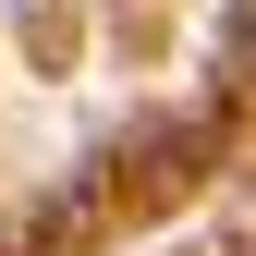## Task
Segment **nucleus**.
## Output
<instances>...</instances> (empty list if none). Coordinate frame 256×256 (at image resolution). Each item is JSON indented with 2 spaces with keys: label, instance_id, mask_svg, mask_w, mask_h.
Instances as JSON below:
<instances>
[{
  "label": "nucleus",
  "instance_id": "obj_1",
  "mask_svg": "<svg viewBox=\"0 0 256 256\" xmlns=\"http://www.w3.org/2000/svg\"><path fill=\"white\" fill-rule=\"evenodd\" d=\"M244 37H256V0H244Z\"/></svg>",
  "mask_w": 256,
  "mask_h": 256
}]
</instances>
